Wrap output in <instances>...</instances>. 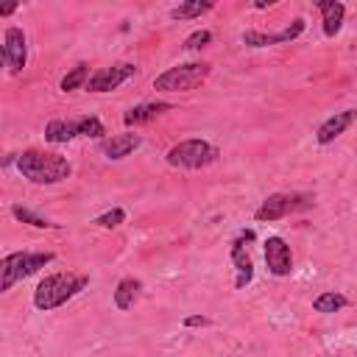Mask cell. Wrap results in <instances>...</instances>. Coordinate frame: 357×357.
I'll return each instance as SVG.
<instances>
[{"label": "cell", "mask_w": 357, "mask_h": 357, "mask_svg": "<svg viewBox=\"0 0 357 357\" xmlns=\"http://www.w3.org/2000/svg\"><path fill=\"white\" fill-rule=\"evenodd\" d=\"M315 6H318V11H321V17H324V33H326V36H335V33L340 31V25H343L346 6L337 3V0H318Z\"/></svg>", "instance_id": "2e32d148"}, {"label": "cell", "mask_w": 357, "mask_h": 357, "mask_svg": "<svg viewBox=\"0 0 357 357\" xmlns=\"http://www.w3.org/2000/svg\"><path fill=\"white\" fill-rule=\"evenodd\" d=\"M209 324V318H204V315H190V318H184V326H206Z\"/></svg>", "instance_id": "cb8c5ba5"}, {"label": "cell", "mask_w": 357, "mask_h": 357, "mask_svg": "<svg viewBox=\"0 0 357 357\" xmlns=\"http://www.w3.org/2000/svg\"><path fill=\"white\" fill-rule=\"evenodd\" d=\"M89 78H92V75H89V64H78V67H73V70L61 78L59 86H61L64 92H73V89H78V86H84Z\"/></svg>", "instance_id": "ffe728a7"}, {"label": "cell", "mask_w": 357, "mask_h": 357, "mask_svg": "<svg viewBox=\"0 0 357 357\" xmlns=\"http://www.w3.org/2000/svg\"><path fill=\"white\" fill-rule=\"evenodd\" d=\"M343 307H349V298H346L343 293H335V290H326V293H321V296L312 301V310H315V312H337V310H343Z\"/></svg>", "instance_id": "ac0fdd59"}, {"label": "cell", "mask_w": 357, "mask_h": 357, "mask_svg": "<svg viewBox=\"0 0 357 357\" xmlns=\"http://www.w3.org/2000/svg\"><path fill=\"white\" fill-rule=\"evenodd\" d=\"M139 290H142V282L139 279H134V276L120 279L117 287H114V307L117 310H131L134 301L139 298Z\"/></svg>", "instance_id": "e0dca14e"}, {"label": "cell", "mask_w": 357, "mask_h": 357, "mask_svg": "<svg viewBox=\"0 0 357 357\" xmlns=\"http://www.w3.org/2000/svg\"><path fill=\"white\" fill-rule=\"evenodd\" d=\"M139 134H117L112 139H100V153H106L109 159H126L131 151L139 148Z\"/></svg>", "instance_id": "9a60e30c"}, {"label": "cell", "mask_w": 357, "mask_h": 357, "mask_svg": "<svg viewBox=\"0 0 357 357\" xmlns=\"http://www.w3.org/2000/svg\"><path fill=\"white\" fill-rule=\"evenodd\" d=\"M137 75V64L131 61H120V64H112V67H100L98 73H92V78L86 81V89L89 92H112L117 89L123 81L134 78Z\"/></svg>", "instance_id": "9c48e42d"}, {"label": "cell", "mask_w": 357, "mask_h": 357, "mask_svg": "<svg viewBox=\"0 0 357 357\" xmlns=\"http://www.w3.org/2000/svg\"><path fill=\"white\" fill-rule=\"evenodd\" d=\"M47 262H53L50 251H14V254H6L3 262H0V290L3 293L11 290L14 282L36 273Z\"/></svg>", "instance_id": "3957f363"}, {"label": "cell", "mask_w": 357, "mask_h": 357, "mask_svg": "<svg viewBox=\"0 0 357 357\" xmlns=\"http://www.w3.org/2000/svg\"><path fill=\"white\" fill-rule=\"evenodd\" d=\"M209 70L212 67L204 64V61H190V64L170 67V70H165L162 75L153 78V89H162V92H187V89H195L198 84L206 81Z\"/></svg>", "instance_id": "277c9868"}, {"label": "cell", "mask_w": 357, "mask_h": 357, "mask_svg": "<svg viewBox=\"0 0 357 357\" xmlns=\"http://www.w3.org/2000/svg\"><path fill=\"white\" fill-rule=\"evenodd\" d=\"M106 134L103 123L98 117H78V120H50L45 126V139L47 142H70L75 137H95L100 139Z\"/></svg>", "instance_id": "8992f818"}, {"label": "cell", "mask_w": 357, "mask_h": 357, "mask_svg": "<svg viewBox=\"0 0 357 357\" xmlns=\"http://www.w3.org/2000/svg\"><path fill=\"white\" fill-rule=\"evenodd\" d=\"M218 156H220V151H218L212 142H206V139H184V142L173 145L165 159H167V165H173V167L198 170V167H206V165L218 162Z\"/></svg>", "instance_id": "5b68a950"}, {"label": "cell", "mask_w": 357, "mask_h": 357, "mask_svg": "<svg viewBox=\"0 0 357 357\" xmlns=\"http://www.w3.org/2000/svg\"><path fill=\"white\" fill-rule=\"evenodd\" d=\"M304 20H293V25L276 31V33H262V31H245L243 33V45L248 47H268V45H282V42H293L296 36L304 33Z\"/></svg>", "instance_id": "30bf717a"}, {"label": "cell", "mask_w": 357, "mask_h": 357, "mask_svg": "<svg viewBox=\"0 0 357 357\" xmlns=\"http://www.w3.org/2000/svg\"><path fill=\"white\" fill-rule=\"evenodd\" d=\"M170 109H173V103H167V100L139 103V106H131V109L123 114V123H126V126H142V123H151L153 117H159V114H165V112H170Z\"/></svg>", "instance_id": "5bb4252c"}, {"label": "cell", "mask_w": 357, "mask_h": 357, "mask_svg": "<svg viewBox=\"0 0 357 357\" xmlns=\"http://www.w3.org/2000/svg\"><path fill=\"white\" fill-rule=\"evenodd\" d=\"M354 120H357V109H346V112H337V114H332L329 120H324L321 126H318V131H315V139L321 142V145H329L332 139H337L346 128H351L354 126Z\"/></svg>", "instance_id": "4fadbf2b"}, {"label": "cell", "mask_w": 357, "mask_h": 357, "mask_svg": "<svg viewBox=\"0 0 357 357\" xmlns=\"http://www.w3.org/2000/svg\"><path fill=\"white\" fill-rule=\"evenodd\" d=\"M123 220H126V209L114 206V209H109V212L98 215V218H95V226H100V229H117Z\"/></svg>", "instance_id": "7402d4cb"}, {"label": "cell", "mask_w": 357, "mask_h": 357, "mask_svg": "<svg viewBox=\"0 0 357 357\" xmlns=\"http://www.w3.org/2000/svg\"><path fill=\"white\" fill-rule=\"evenodd\" d=\"M11 215H14L17 220L28 223V226H36V229H59V223H50L47 218H39L36 212H31V209H25V206H11Z\"/></svg>", "instance_id": "44dd1931"}, {"label": "cell", "mask_w": 357, "mask_h": 357, "mask_svg": "<svg viewBox=\"0 0 357 357\" xmlns=\"http://www.w3.org/2000/svg\"><path fill=\"white\" fill-rule=\"evenodd\" d=\"M212 42V33L209 31H195V33H190L187 39H184V50H201L204 45H209Z\"/></svg>", "instance_id": "603a6c76"}, {"label": "cell", "mask_w": 357, "mask_h": 357, "mask_svg": "<svg viewBox=\"0 0 357 357\" xmlns=\"http://www.w3.org/2000/svg\"><path fill=\"white\" fill-rule=\"evenodd\" d=\"M0 59H3V64L8 67V73H14V75L22 73V67H25V61H28V42H25V33H22L17 25L6 28Z\"/></svg>", "instance_id": "ba28073f"}, {"label": "cell", "mask_w": 357, "mask_h": 357, "mask_svg": "<svg viewBox=\"0 0 357 357\" xmlns=\"http://www.w3.org/2000/svg\"><path fill=\"white\" fill-rule=\"evenodd\" d=\"M310 206H312V195L273 192V195H268V198L259 204V209L254 212V218H257V220H279V218H284V215H290V212H301V209H310Z\"/></svg>", "instance_id": "52a82bcc"}, {"label": "cell", "mask_w": 357, "mask_h": 357, "mask_svg": "<svg viewBox=\"0 0 357 357\" xmlns=\"http://www.w3.org/2000/svg\"><path fill=\"white\" fill-rule=\"evenodd\" d=\"M86 284H89V276H84V273H50L36 284L33 307L42 312L56 310V307L67 304L70 298H75Z\"/></svg>", "instance_id": "7a4b0ae2"}, {"label": "cell", "mask_w": 357, "mask_h": 357, "mask_svg": "<svg viewBox=\"0 0 357 357\" xmlns=\"http://www.w3.org/2000/svg\"><path fill=\"white\" fill-rule=\"evenodd\" d=\"M215 8V3H201V0H192V3H184V6H176V8H170V20H190V17H201V14H206V11H212Z\"/></svg>", "instance_id": "d6986e66"}, {"label": "cell", "mask_w": 357, "mask_h": 357, "mask_svg": "<svg viewBox=\"0 0 357 357\" xmlns=\"http://www.w3.org/2000/svg\"><path fill=\"white\" fill-rule=\"evenodd\" d=\"M265 262H268V271L273 276H290V271H293L290 245L282 237H268L265 240Z\"/></svg>", "instance_id": "7c38bea8"}, {"label": "cell", "mask_w": 357, "mask_h": 357, "mask_svg": "<svg viewBox=\"0 0 357 357\" xmlns=\"http://www.w3.org/2000/svg\"><path fill=\"white\" fill-rule=\"evenodd\" d=\"M17 167H20V173L28 178V181H33V184H59V181H64L67 176H70V162H67V156H61V153H50V151H36V148H31V151H22L20 156H17Z\"/></svg>", "instance_id": "6da1fadb"}, {"label": "cell", "mask_w": 357, "mask_h": 357, "mask_svg": "<svg viewBox=\"0 0 357 357\" xmlns=\"http://www.w3.org/2000/svg\"><path fill=\"white\" fill-rule=\"evenodd\" d=\"M11 11H17V3H14V6H3V8H0V14H11Z\"/></svg>", "instance_id": "d4e9b609"}, {"label": "cell", "mask_w": 357, "mask_h": 357, "mask_svg": "<svg viewBox=\"0 0 357 357\" xmlns=\"http://www.w3.org/2000/svg\"><path fill=\"white\" fill-rule=\"evenodd\" d=\"M251 240H254V231L248 229V231H240V237L231 243V262L237 268V279H234V287L237 290H243L254 279V262L245 254V243H251Z\"/></svg>", "instance_id": "8fae6325"}]
</instances>
